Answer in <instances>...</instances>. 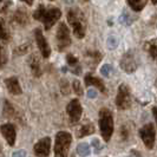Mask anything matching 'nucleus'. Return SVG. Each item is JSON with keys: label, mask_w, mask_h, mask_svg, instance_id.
Instances as JSON below:
<instances>
[{"label": "nucleus", "mask_w": 157, "mask_h": 157, "mask_svg": "<svg viewBox=\"0 0 157 157\" xmlns=\"http://www.w3.org/2000/svg\"><path fill=\"white\" fill-rule=\"evenodd\" d=\"M86 57L92 62L91 63V67H94L96 64H98L102 59V55L98 52V51H87Z\"/></svg>", "instance_id": "aec40b11"}, {"label": "nucleus", "mask_w": 157, "mask_h": 157, "mask_svg": "<svg viewBox=\"0 0 157 157\" xmlns=\"http://www.w3.org/2000/svg\"><path fill=\"white\" fill-rule=\"evenodd\" d=\"M13 19H14V21L17 24H19L21 26H25L26 24L29 23V16H27V13H26V11L24 8L17 10L14 16H13Z\"/></svg>", "instance_id": "f3484780"}, {"label": "nucleus", "mask_w": 157, "mask_h": 157, "mask_svg": "<svg viewBox=\"0 0 157 157\" xmlns=\"http://www.w3.org/2000/svg\"><path fill=\"white\" fill-rule=\"evenodd\" d=\"M140 136L143 140L145 147L148 149H152L155 145V140H156V131H155V125L154 124H145L142 126L140 130Z\"/></svg>", "instance_id": "6e6552de"}, {"label": "nucleus", "mask_w": 157, "mask_h": 157, "mask_svg": "<svg viewBox=\"0 0 157 157\" xmlns=\"http://www.w3.org/2000/svg\"><path fill=\"white\" fill-rule=\"evenodd\" d=\"M51 1H53V0H51Z\"/></svg>", "instance_id": "ea45409f"}, {"label": "nucleus", "mask_w": 157, "mask_h": 157, "mask_svg": "<svg viewBox=\"0 0 157 157\" xmlns=\"http://www.w3.org/2000/svg\"><path fill=\"white\" fill-rule=\"evenodd\" d=\"M66 60H67V64L70 65L71 67H76V75H79L80 73V66H79L78 64V59L75 57L73 55H71V53H69V55L66 56Z\"/></svg>", "instance_id": "4be33fe9"}, {"label": "nucleus", "mask_w": 157, "mask_h": 157, "mask_svg": "<svg viewBox=\"0 0 157 157\" xmlns=\"http://www.w3.org/2000/svg\"><path fill=\"white\" fill-rule=\"evenodd\" d=\"M67 21L72 26L76 38L83 39L86 32V21H85V17L79 11V8H72L69 11Z\"/></svg>", "instance_id": "f03ea898"}, {"label": "nucleus", "mask_w": 157, "mask_h": 157, "mask_svg": "<svg viewBox=\"0 0 157 157\" xmlns=\"http://www.w3.org/2000/svg\"><path fill=\"white\" fill-rule=\"evenodd\" d=\"M87 97H89V98H91V99L96 98V97H97V91H96L94 89H90V90H89V92H87Z\"/></svg>", "instance_id": "f704fd0d"}, {"label": "nucleus", "mask_w": 157, "mask_h": 157, "mask_svg": "<svg viewBox=\"0 0 157 157\" xmlns=\"http://www.w3.org/2000/svg\"><path fill=\"white\" fill-rule=\"evenodd\" d=\"M30 48V45L29 44H24L21 46H19L18 48H16V51H14V53L18 56H21V55H25L26 52H27V50Z\"/></svg>", "instance_id": "c756f323"}, {"label": "nucleus", "mask_w": 157, "mask_h": 157, "mask_svg": "<svg viewBox=\"0 0 157 157\" xmlns=\"http://www.w3.org/2000/svg\"><path fill=\"white\" fill-rule=\"evenodd\" d=\"M99 129L103 136V140L109 142L113 132V116L108 108H102L99 110Z\"/></svg>", "instance_id": "7ed1b4c3"}, {"label": "nucleus", "mask_w": 157, "mask_h": 157, "mask_svg": "<svg viewBox=\"0 0 157 157\" xmlns=\"http://www.w3.org/2000/svg\"><path fill=\"white\" fill-rule=\"evenodd\" d=\"M71 142H72V136L67 131H59L56 135L55 157H67Z\"/></svg>", "instance_id": "20e7f679"}, {"label": "nucleus", "mask_w": 157, "mask_h": 157, "mask_svg": "<svg viewBox=\"0 0 157 157\" xmlns=\"http://www.w3.org/2000/svg\"><path fill=\"white\" fill-rule=\"evenodd\" d=\"M118 45V40L116 37H110L109 39H108V47L112 50V48H116Z\"/></svg>", "instance_id": "2f4dec72"}, {"label": "nucleus", "mask_w": 157, "mask_h": 157, "mask_svg": "<svg viewBox=\"0 0 157 157\" xmlns=\"http://www.w3.org/2000/svg\"><path fill=\"white\" fill-rule=\"evenodd\" d=\"M56 38H57V47L58 51H64L66 47L71 44L70 38V31L67 29V26L65 23H60L58 29H57V33H56Z\"/></svg>", "instance_id": "423d86ee"}, {"label": "nucleus", "mask_w": 157, "mask_h": 157, "mask_svg": "<svg viewBox=\"0 0 157 157\" xmlns=\"http://www.w3.org/2000/svg\"><path fill=\"white\" fill-rule=\"evenodd\" d=\"M7 52H6V48L4 46L0 45V67L5 66V64L7 63Z\"/></svg>", "instance_id": "393cba45"}, {"label": "nucleus", "mask_w": 157, "mask_h": 157, "mask_svg": "<svg viewBox=\"0 0 157 157\" xmlns=\"http://www.w3.org/2000/svg\"><path fill=\"white\" fill-rule=\"evenodd\" d=\"M76 134H77V137H78V138H82V137H84V136H89V135L94 134V124L89 122L86 124L79 125L78 129H77V131H76Z\"/></svg>", "instance_id": "dca6fc26"}, {"label": "nucleus", "mask_w": 157, "mask_h": 157, "mask_svg": "<svg viewBox=\"0 0 157 157\" xmlns=\"http://www.w3.org/2000/svg\"><path fill=\"white\" fill-rule=\"evenodd\" d=\"M5 84H6V87L7 90L14 96H18V94H21L23 90L20 87V84H19V80L17 77H10V78L5 79Z\"/></svg>", "instance_id": "ddd939ff"}, {"label": "nucleus", "mask_w": 157, "mask_h": 157, "mask_svg": "<svg viewBox=\"0 0 157 157\" xmlns=\"http://www.w3.org/2000/svg\"><path fill=\"white\" fill-rule=\"evenodd\" d=\"M152 115H154V117L156 118V108H152Z\"/></svg>", "instance_id": "e433bc0d"}, {"label": "nucleus", "mask_w": 157, "mask_h": 157, "mask_svg": "<svg viewBox=\"0 0 157 157\" xmlns=\"http://www.w3.org/2000/svg\"><path fill=\"white\" fill-rule=\"evenodd\" d=\"M151 1H152V4H154V5H156L157 0H151Z\"/></svg>", "instance_id": "4c0bfd02"}, {"label": "nucleus", "mask_w": 157, "mask_h": 157, "mask_svg": "<svg viewBox=\"0 0 157 157\" xmlns=\"http://www.w3.org/2000/svg\"><path fill=\"white\" fill-rule=\"evenodd\" d=\"M50 150H51V138L44 137L40 141L34 144V155L37 157H48L50 156Z\"/></svg>", "instance_id": "9d476101"}, {"label": "nucleus", "mask_w": 157, "mask_h": 157, "mask_svg": "<svg viewBox=\"0 0 157 157\" xmlns=\"http://www.w3.org/2000/svg\"><path fill=\"white\" fill-rule=\"evenodd\" d=\"M66 112L69 115L70 118V122L72 124H76L78 123L80 117H82V113H83V108L80 105L78 99H72L67 106H66Z\"/></svg>", "instance_id": "1a4fd4ad"}, {"label": "nucleus", "mask_w": 157, "mask_h": 157, "mask_svg": "<svg viewBox=\"0 0 157 157\" xmlns=\"http://www.w3.org/2000/svg\"><path fill=\"white\" fill-rule=\"evenodd\" d=\"M116 105L121 110H126L131 106V94H130V90L126 84H121L118 86Z\"/></svg>", "instance_id": "39448f33"}, {"label": "nucleus", "mask_w": 157, "mask_h": 157, "mask_svg": "<svg viewBox=\"0 0 157 157\" xmlns=\"http://www.w3.org/2000/svg\"><path fill=\"white\" fill-rule=\"evenodd\" d=\"M12 157H26V151L25 150H17L13 152Z\"/></svg>", "instance_id": "72a5a7b5"}, {"label": "nucleus", "mask_w": 157, "mask_h": 157, "mask_svg": "<svg viewBox=\"0 0 157 157\" xmlns=\"http://www.w3.org/2000/svg\"><path fill=\"white\" fill-rule=\"evenodd\" d=\"M85 85L86 86H94L102 92H106V89H105V85H104L102 79L94 77L91 73H87L85 76Z\"/></svg>", "instance_id": "4468645a"}, {"label": "nucleus", "mask_w": 157, "mask_h": 157, "mask_svg": "<svg viewBox=\"0 0 157 157\" xmlns=\"http://www.w3.org/2000/svg\"><path fill=\"white\" fill-rule=\"evenodd\" d=\"M121 136H122V138L126 141L128 138H129V136H130V131H129V128L126 125H123L121 126Z\"/></svg>", "instance_id": "7c9ffc66"}, {"label": "nucleus", "mask_w": 157, "mask_h": 157, "mask_svg": "<svg viewBox=\"0 0 157 157\" xmlns=\"http://www.w3.org/2000/svg\"><path fill=\"white\" fill-rule=\"evenodd\" d=\"M84 1H89V0H84Z\"/></svg>", "instance_id": "58836bf2"}, {"label": "nucleus", "mask_w": 157, "mask_h": 157, "mask_svg": "<svg viewBox=\"0 0 157 157\" xmlns=\"http://www.w3.org/2000/svg\"><path fill=\"white\" fill-rule=\"evenodd\" d=\"M2 115H4L5 118H14V116H16V109L8 101L4 102V112H2Z\"/></svg>", "instance_id": "a211bd4d"}, {"label": "nucleus", "mask_w": 157, "mask_h": 157, "mask_svg": "<svg viewBox=\"0 0 157 157\" xmlns=\"http://www.w3.org/2000/svg\"><path fill=\"white\" fill-rule=\"evenodd\" d=\"M0 131H1V135L4 136V138L6 140V142L8 143L10 147H13L16 144L17 132L16 128H14L13 124H10V123L2 124V125L0 126Z\"/></svg>", "instance_id": "f8f14e48"}, {"label": "nucleus", "mask_w": 157, "mask_h": 157, "mask_svg": "<svg viewBox=\"0 0 157 157\" xmlns=\"http://www.w3.org/2000/svg\"><path fill=\"white\" fill-rule=\"evenodd\" d=\"M34 37H36V41H37V45L39 47L41 56H43L45 59L48 58L50 55H51V48H50V45H48V43H47L46 38H45L44 34H43V31H41L40 29H36V30H34Z\"/></svg>", "instance_id": "9b49d317"}, {"label": "nucleus", "mask_w": 157, "mask_h": 157, "mask_svg": "<svg viewBox=\"0 0 157 157\" xmlns=\"http://www.w3.org/2000/svg\"><path fill=\"white\" fill-rule=\"evenodd\" d=\"M11 6H12L11 0H0V12L1 13H6Z\"/></svg>", "instance_id": "a878e982"}, {"label": "nucleus", "mask_w": 157, "mask_h": 157, "mask_svg": "<svg viewBox=\"0 0 157 157\" xmlns=\"http://www.w3.org/2000/svg\"><path fill=\"white\" fill-rule=\"evenodd\" d=\"M138 59L134 51H128L121 59V67L125 71L126 73H132L138 67Z\"/></svg>", "instance_id": "0eeeda50"}, {"label": "nucleus", "mask_w": 157, "mask_h": 157, "mask_svg": "<svg viewBox=\"0 0 157 157\" xmlns=\"http://www.w3.org/2000/svg\"><path fill=\"white\" fill-rule=\"evenodd\" d=\"M11 39V36H10V32L6 29V25L2 18H0V40H4V41H8Z\"/></svg>", "instance_id": "412c9836"}, {"label": "nucleus", "mask_w": 157, "mask_h": 157, "mask_svg": "<svg viewBox=\"0 0 157 157\" xmlns=\"http://www.w3.org/2000/svg\"><path fill=\"white\" fill-rule=\"evenodd\" d=\"M92 145H94V148L96 149V151H97V152H98L99 150L103 149V145L101 144V142L98 141L97 138H94V140H92Z\"/></svg>", "instance_id": "473e14b6"}, {"label": "nucleus", "mask_w": 157, "mask_h": 157, "mask_svg": "<svg viewBox=\"0 0 157 157\" xmlns=\"http://www.w3.org/2000/svg\"><path fill=\"white\" fill-rule=\"evenodd\" d=\"M29 65L31 67V71L33 73L34 77H40L43 71H41V66H40V62L39 58L36 55H32L30 58H29Z\"/></svg>", "instance_id": "2eb2a0df"}, {"label": "nucleus", "mask_w": 157, "mask_h": 157, "mask_svg": "<svg viewBox=\"0 0 157 157\" xmlns=\"http://www.w3.org/2000/svg\"><path fill=\"white\" fill-rule=\"evenodd\" d=\"M111 72H112V66H111V65H109V64L103 65L102 69H101V73H102L104 77H109Z\"/></svg>", "instance_id": "c85d7f7f"}, {"label": "nucleus", "mask_w": 157, "mask_h": 157, "mask_svg": "<svg viewBox=\"0 0 157 157\" xmlns=\"http://www.w3.org/2000/svg\"><path fill=\"white\" fill-rule=\"evenodd\" d=\"M70 87H69V82L66 80V79H62V82H60V90H62V94H70V90H69Z\"/></svg>", "instance_id": "cd10ccee"}, {"label": "nucleus", "mask_w": 157, "mask_h": 157, "mask_svg": "<svg viewBox=\"0 0 157 157\" xmlns=\"http://www.w3.org/2000/svg\"><path fill=\"white\" fill-rule=\"evenodd\" d=\"M147 1L148 0H128V4H129V6L132 8L134 11L140 12L147 5Z\"/></svg>", "instance_id": "6ab92c4d"}, {"label": "nucleus", "mask_w": 157, "mask_h": 157, "mask_svg": "<svg viewBox=\"0 0 157 157\" xmlns=\"http://www.w3.org/2000/svg\"><path fill=\"white\" fill-rule=\"evenodd\" d=\"M21 1H24V2H26L29 6H31L32 4H33V0H21Z\"/></svg>", "instance_id": "c9c22d12"}, {"label": "nucleus", "mask_w": 157, "mask_h": 157, "mask_svg": "<svg viewBox=\"0 0 157 157\" xmlns=\"http://www.w3.org/2000/svg\"><path fill=\"white\" fill-rule=\"evenodd\" d=\"M62 17V12L58 7H45L44 5H39L37 11L33 13V18L44 24L45 30H50Z\"/></svg>", "instance_id": "f257e3e1"}, {"label": "nucleus", "mask_w": 157, "mask_h": 157, "mask_svg": "<svg viewBox=\"0 0 157 157\" xmlns=\"http://www.w3.org/2000/svg\"><path fill=\"white\" fill-rule=\"evenodd\" d=\"M77 154L80 157H86L90 155V147L87 143H80L77 147Z\"/></svg>", "instance_id": "b1692460"}, {"label": "nucleus", "mask_w": 157, "mask_h": 157, "mask_svg": "<svg viewBox=\"0 0 157 157\" xmlns=\"http://www.w3.org/2000/svg\"><path fill=\"white\" fill-rule=\"evenodd\" d=\"M72 89H73L75 94H77V96H82V94H83V87L80 85L79 80H77V79L73 80V83H72Z\"/></svg>", "instance_id": "bb28decb"}, {"label": "nucleus", "mask_w": 157, "mask_h": 157, "mask_svg": "<svg viewBox=\"0 0 157 157\" xmlns=\"http://www.w3.org/2000/svg\"><path fill=\"white\" fill-rule=\"evenodd\" d=\"M145 50L149 52L150 57L154 59V60H156V40L152 39L148 41L147 44H145Z\"/></svg>", "instance_id": "5701e85b"}]
</instances>
